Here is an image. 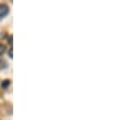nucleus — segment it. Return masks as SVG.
<instances>
[{
    "instance_id": "obj_4",
    "label": "nucleus",
    "mask_w": 113,
    "mask_h": 120,
    "mask_svg": "<svg viewBox=\"0 0 113 120\" xmlns=\"http://www.w3.org/2000/svg\"><path fill=\"white\" fill-rule=\"evenodd\" d=\"M8 44H9V45H12V36H9V38H8Z\"/></svg>"
},
{
    "instance_id": "obj_1",
    "label": "nucleus",
    "mask_w": 113,
    "mask_h": 120,
    "mask_svg": "<svg viewBox=\"0 0 113 120\" xmlns=\"http://www.w3.org/2000/svg\"><path fill=\"white\" fill-rule=\"evenodd\" d=\"M9 12V8L7 5L5 4H0V17H4L8 14Z\"/></svg>"
},
{
    "instance_id": "obj_5",
    "label": "nucleus",
    "mask_w": 113,
    "mask_h": 120,
    "mask_svg": "<svg viewBox=\"0 0 113 120\" xmlns=\"http://www.w3.org/2000/svg\"><path fill=\"white\" fill-rule=\"evenodd\" d=\"M8 55H9V58H12V49H9V52H8Z\"/></svg>"
},
{
    "instance_id": "obj_3",
    "label": "nucleus",
    "mask_w": 113,
    "mask_h": 120,
    "mask_svg": "<svg viewBox=\"0 0 113 120\" xmlns=\"http://www.w3.org/2000/svg\"><path fill=\"white\" fill-rule=\"evenodd\" d=\"M5 51H6V46L4 45L0 44V55H3L5 52Z\"/></svg>"
},
{
    "instance_id": "obj_2",
    "label": "nucleus",
    "mask_w": 113,
    "mask_h": 120,
    "mask_svg": "<svg viewBox=\"0 0 113 120\" xmlns=\"http://www.w3.org/2000/svg\"><path fill=\"white\" fill-rule=\"evenodd\" d=\"M9 84H10V81H9V80H4V81L2 82V84H1V87L3 89H6L9 86Z\"/></svg>"
}]
</instances>
